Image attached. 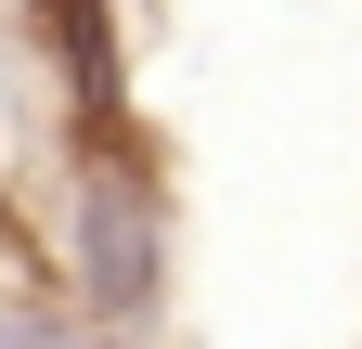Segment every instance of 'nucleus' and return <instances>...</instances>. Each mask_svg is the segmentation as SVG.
I'll return each instance as SVG.
<instances>
[{
  "label": "nucleus",
  "instance_id": "f257e3e1",
  "mask_svg": "<svg viewBox=\"0 0 362 349\" xmlns=\"http://www.w3.org/2000/svg\"><path fill=\"white\" fill-rule=\"evenodd\" d=\"M52 297H65V259L39 246L26 194L0 182V349H13V336H52Z\"/></svg>",
  "mask_w": 362,
  "mask_h": 349
}]
</instances>
